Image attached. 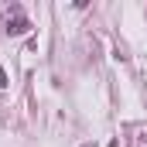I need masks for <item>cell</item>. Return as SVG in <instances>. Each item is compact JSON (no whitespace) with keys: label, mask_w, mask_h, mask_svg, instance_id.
<instances>
[{"label":"cell","mask_w":147,"mask_h":147,"mask_svg":"<svg viewBox=\"0 0 147 147\" xmlns=\"http://www.w3.org/2000/svg\"><path fill=\"white\" fill-rule=\"evenodd\" d=\"M10 14H14V21H7V31H10V34H24V31L31 28V21L24 17V10H21L17 3H10V7H7V17H10Z\"/></svg>","instance_id":"obj_1"},{"label":"cell","mask_w":147,"mask_h":147,"mask_svg":"<svg viewBox=\"0 0 147 147\" xmlns=\"http://www.w3.org/2000/svg\"><path fill=\"white\" fill-rule=\"evenodd\" d=\"M3 86H7V72L0 69V89H3Z\"/></svg>","instance_id":"obj_2"}]
</instances>
